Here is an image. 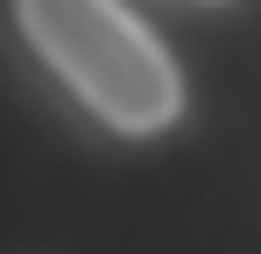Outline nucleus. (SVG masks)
I'll return each instance as SVG.
<instances>
[{
	"label": "nucleus",
	"instance_id": "nucleus-1",
	"mask_svg": "<svg viewBox=\"0 0 261 254\" xmlns=\"http://www.w3.org/2000/svg\"><path fill=\"white\" fill-rule=\"evenodd\" d=\"M21 36L113 134H163L184 113L170 49L120 0H14Z\"/></svg>",
	"mask_w": 261,
	"mask_h": 254
}]
</instances>
